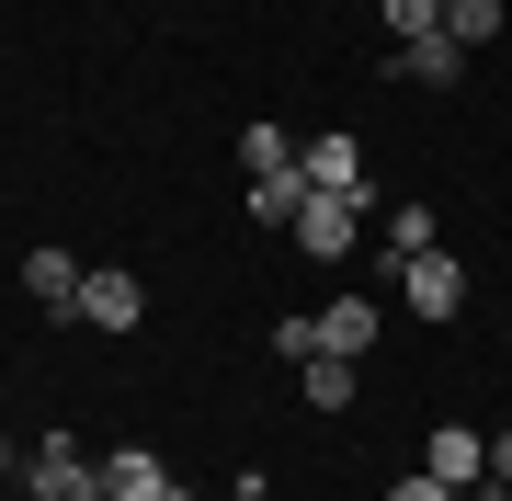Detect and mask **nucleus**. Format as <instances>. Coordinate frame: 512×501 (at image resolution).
I'll use <instances>...</instances> for the list:
<instances>
[{
	"instance_id": "obj_1",
	"label": "nucleus",
	"mask_w": 512,
	"mask_h": 501,
	"mask_svg": "<svg viewBox=\"0 0 512 501\" xmlns=\"http://www.w3.org/2000/svg\"><path fill=\"white\" fill-rule=\"evenodd\" d=\"M12 479L35 490V501H103V456H80L69 433H46V445H35V456L12 467Z\"/></svg>"
},
{
	"instance_id": "obj_2",
	"label": "nucleus",
	"mask_w": 512,
	"mask_h": 501,
	"mask_svg": "<svg viewBox=\"0 0 512 501\" xmlns=\"http://www.w3.org/2000/svg\"><path fill=\"white\" fill-rule=\"evenodd\" d=\"M387 262H399V297H410V319H456V308H467L456 251H387Z\"/></svg>"
},
{
	"instance_id": "obj_3",
	"label": "nucleus",
	"mask_w": 512,
	"mask_h": 501,
	"mask_svg": "<svg viewBox=\"0 0 512 501\" xmlns=\"http://www.w3.org/2000/svg\"><path fill=\"white\" fill-rule=\"evenodd\" d=\"M353 228H365V205H353V194H308L285 240L308 251V262H342V251H353Z\"/></svg>"
},
{
	"instance_id": "obj_4",
	"label": "nucleus",
	"mask_w": 512,
	"mask_h": 501,
	"mask_svg": "<svg viewBox=\"0 0 512 501\" xmlns=\"http://www.w3.org/2000/svg\"><path fill=\"white\" fill-rule=\"evenodd\" d=\"M296 171H308V194H365V149H353L342 126L308 137V149H296Z\"/></svg>"
},
{
	"instance_id": "obj_5",
	"label": "nucleus",
	"mask_w": 512,
	"mask_h": 501,
	"mask_svg": "<svg viewBox=\"0 0 512 501\" xmlns=\"http://www.w3.org/2000/svg\"><path fill=\"white\" fill-rule=\"evenodd\" d=\"M137 274H114V262H92V274H80V319H92V331H137Z\"/></svg>"
},
{
	"instance_id": "obj_6",
	"label": "nucleus",
	"mask_w": 512,
	"mask_h": 501,
	"mask_svg": "<svg viewBox=\"0 0 512 501\" xmlns=\"http://www.w3.org/2000/svg\"><path fill=\"white\" fill-rule=\"evenodd\" d=\"M387 69H399V80H421V92H456V80H467V46H456V35H421V46H399V57H387Z\"/></svg>"
},
{
	"instance_id": "obj_7",
	"label": "nucleus",
	"mask_w": 512,
	"mask_h": 501,
	"mask_svg": "<svg viewBox=\"0 0 512 501\" xmlns=\"http://www.w3.org/2000/svg\"><path fill=\"white\" fill-rule=\"evenodd\" d=\"M421 467H433L444 490H478V479H490V433H433V445H421Z\"/></svg>"
},
{
	"instance_id": "obj_8",
	"label": "nucleus",
	"mask_w": 512,
	"mask_h": 501,
	"mask_svg": "<svg viewBox=\"0 0 512 501\" xmlns=\"http://www.w3.org/2000/svg\"><path fill=\"white\" fill-rule=\"evenodd\" d=\"M80 274H92V262H69V251H23V285H35V308H57V319H80Z\"/></svg>"
},
{
	"instance_id": "obj_9",
	"label": "nucleus",
	"mask_w": 512,
	"mask_h": 501,
	"mask_svg": "<svg viewBox=\"0 0 512 501\" xmlns=\"http://www.w3.org/2000/svg\"><path fill=\"white\" fill-rule=\"evenodd\" d=\"M103 501H171V467L148 456V445H126V456H103Z\"/></svg>"
},
{
	"instance_id": "obj_10",
	"label": "nucleus",
	"mask_w": 512,
	"mask_h": 501,
	"mask_svg": "<svg viewBox=\"0 0 512 501\" xmlns=\"http://www.w3.org/2000/svg\"><path fill=\"white\" fill-rule=\"evenodd\" d=\"M296 205H308V171H296V160L285 171H251V217L262 228H296Z\"/></svg>"
},
{
	"instance_id": "obj_11",
	"label": "nucleus",
	"mask_w": 512,
	"mask_h": 501,
	"mask_svg": "<svg viewBox=\"0 0 512 501\" xmlns=\"http://www.w3.org/2000/svg\"><path fill=\"white\" fill-rule=\"evenodd\" d=\"M319 342H330V353H365V342H376V297H330V308H319Z\"/></svg>"
},
{
	"instance_id": "obj_12",
	"label": "nucleus",
	"mask_w": 512,
	"mask_h": 501,
	"mask_svg": "<svg viewBox=\"0 0 512 501\" xmlns=\"http://www.w3.org/2000/svg\"><path fill=\"white\" fill-rule=\"evenodd\" d=\"M444 35H456V46L478 57V46L501 35V0H444Z\"/></svg>"
},
{
	"instance_id": "obj_13",
	"label": "nucleus",
	"mask_w": 512,
	"mask_h": 501,
	"mask_svg": "<svg viewBox=\"0 0 512 501\" xmlns=\"http://www.w3.org/2000/svg\"><path fill=\"white\" fill-rule=\"evenodd\" d=\"M296 376H308L319 410H353V353H319V365H296Z\"/></svg>"
},
{
	"instance_id": "obj_14",
	"label": "nucleus",
	"mask_w": 512,
	"mask_h": 501,
	"mask_svg": "<svg viewBox=\"0 0 512 501\" xmlns=\"http://www.w3.org/2000/svg\"><path fill=\"white\" fill-rule=\"evenodd\" d=\"M376 12H387V35H399V46H421V35H444V0H376Z\"/></svg>"
},
{
	"instance_id": "obj_15",
	"label": "nucleus",
	"mask_w": 512,
	"mask_h": 501,
	"mask_svg": "<svg viewBox=\"0 0 512 501\" xmlns=\"http://www.w3.org/2000/svg\"><path fill=\"white\" fill-rule=\"evenodd\" d=\"M387 251H433V205H421V194L387 205Z\"/></svg>"
},
{
	"instance_id": "obj_16",
	"label": "nucleus",
	"mask_w": 512,
	"mask_h": 501,
	"mask_svg": "<svg viewBox=\"0 0 512 501\" xmlns=\"http://www.w3.org/2000/svg\"><path fill=\"white\" fill-rule=\"evenodd\" d=\"M239 160H251V171H285L296 137H285V126H251V137H239Z\"/></svg>"
},
{
	"instance_id": "obj_17",
	"label": "nucleus",
	"mask_w": 512,
	"mask_h": 501,
	"mask_svg": "<svg viewBox=\"0 0 512 501\" xmlns=\"http://www.w3.org/2000/svg\"><path fill=\"white\" fill-rule=\"evenodd\" d=\"M274 353H285V365H319L330 342H319V319H274Z\"/></svg>"
},
{
	"instance_id": "obj_18",
	"label": "nucleus",
	"mask_w": 512,
	"mask_h": 501,
	"mask_svg": "<svg viewBox=\"0 0 512 501\" xmlns=\"http://www.w3.org/2000/svg\"><path fill=\"white\" fill-rule=\"evenodd\" d=\"M387 501H456V490H444V479H433V467H410V479H399V490H387Z\"/></svg>"
},
{
	"instance_id": "obj_19",
	"label": "nucleus",
	"mask_w": 512,
	"mask_h": 501,
	"mask_svg": "<svg viewBox=\"0 0 512 501\" xmlns=\"http://www.w3.org/2000/svg\"><path fill=\"white\" fill-rule=\"evenodd\" d=\"M490 490H512V433H490Z\"/></svg>"
},
{
	"instance_id": "obj_20",
	"label": "nucleus",
	"mask_w": 512,
	"mask_h": 501,
	"mask_svg": "<svg viewBox=\"0 0 512 501\" xmlns=\"http://www.w3.org/2000/svg\"><path fill=\"white\" fill-rule=\"evenodd\" d=\"M12 467H23V456H12V433H0V479H12Z\"/></svg>"
},
{
	"instance_id": "obj_21",
	"label": "nucleus",
	"mask_w": 512,
	"mask_h": 501,
	"mask_svg": "<svg viewBox=\"0 0 512 501\" xmlns=\"http://www.w3.org/2000/svg\"><path fill=\"white\" fill-rule=\"evenodd\" d=\"M456 501H490V479H478V490H456Z\"/></svg>"
}]
</instances>
